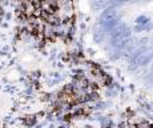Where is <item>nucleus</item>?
<instances>
[{
  "label": "nucleus",
  "mask_w": 153,
  "mask_h": 128,
  "mask_svg": "<svg viewBox=\"0 0 153 128\" xmlns=\"http://www.w3.org/2000/svg\"><path fill=\"white\" fill-rule=\"evenodd\" d=\"M35 121H36L35 116H27V118H24V123L27 124V126H32Z\"/></svg>",
  "instance_id": "nucleus-1"
}]
</instances>
